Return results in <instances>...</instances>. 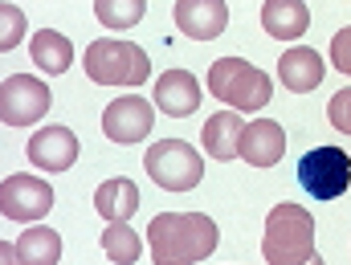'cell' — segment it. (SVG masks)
<instances>
[{
	"instance_id": "obj_4",
	"label": "cell",
	"mask_w": 351,
	"mask_h": 265,
	"mask_svg": "<svg viewBox=\"0 0 351 265\" xmlns=\"http://www.w3.org/2000/svg\"><path fill=\"white\" fill-rule=\"evenodd\" d=\"M208 90L217 102H229L233 110H262L269 106V78L245 58H221L208 66Z\"/></svg>"
},
{
	"instance_id": "obj_7",
	"label": "cell",
	"mask_w": 351,
	"mask_h": 265,
	"mask_svg": "<svg viewBox=\"0 0 351 265\" xmlns=\"http://www.w3.org/2000/svg\"><path fill=\"white\" fill-rule=\"evenodd\" d=\"M49 102H53V94H49V86H45L41 78H33V74H12V78H4V86H0V118H4L8 127H33V123L49 110Z\"/></svg>"
},
{
	"instance_id": "obj_24",
	"label": "cell",
	"mask_w": 351,
	"mask_h": 265,
	"mask_svg": "<svg viewBox=\"0 0 351 265\" xmlns=\"http://www.w3.org/2000/svg\"><path fill=\"white\" fill-rule=\"evenodd\" d=\"M331 62H335V70H339V74H348V78H351V25H348V29H339V33L331 37Z\"/></svg>"
},
{
	"instance_id": "obj_3",
	"label": "cell",
	"mask_w": 351,
	"mask_h": 265,
	"mask_svg": "<svg viewBox=\"0 0 351 265\" xmlns=\"http://www.w3.org/2000/svg\"><path fill=\"white\" fill-rule=\"evenodd\" d=\"M86 78L98 86H143L152 78V62L135 41L102 37L86 49Z\"/></svg>"
},
{
	"instance_id": "obj_19",
	"label": "cell",
	"mask_w": 351,
	"mask_h": 265,
	"mask_svg": "<svg viewBox=\"0 0 351 265\" xmlns=\"http://www.w3.org/2000/svg\"><path fill=\"white\" fill-rule=\"evenodd\" d=\"M16 249H21V265H58L62 262V233L58 229H25L16 237Z\"/></svg>"
},
{
	"instance_id": "obj_26",
	"label": "cell",
	"mask_w": 351,
	"mask_h": 265,
	"mask_svg": "<svg viewBox=\"0 0 351 265\" xmlns=\"http://www.w3.org/2000/svg\"><path fill=\"white\" fill-rule=\"evenodd\" d=\"M306 265H327V262H323V257H319V253H315V257H311V262H306Z\"/></svg>"
},
{
	"instance_id": "obj_13",
	"label": "cell",
	"mask_w": 351,
	"mask_h": 265,
	"mask_svg": "<svg viewBox=\"0 0 351 265\" xmlns=\"http://www.w3.org/2000/svg\"><path fill=\"white\" fill-rule=\"evenodd\" d=\"M278 78H282V86L294 90V94H311V90L323 86L327 66H323L319 49H311V45H294V49L282 53V62H278Z\"/></svg>"
},
{
	"instance_id": "obj_8",
	"label": "cell",
	"mask_w": 351,
	"mask_h": 265,
	"mask_svg": "<svg viewBox=\"0 0 351 265\" xmlns=\"http://www.w3.org/2000/svg\"><path fill=\"white\" fill-rule=\"evenodd\" d=\"M152 127H156V106L139 94H123V98L106 102V110H102V131L114 143H139L152 135Z\"/></svg>"
},
{
	"instance_id": "obj_20",
	"label": "cell",
	"mask_w": 351,
	"mask_h": 265,
	"mask_svg": "<svg viewBox=\"0 0 351 265\" xmlns=\"http://www.w3.org/2000/svg\"><path fill=\"white\" fill-rule=\"evenodd\" d=\"M102 253L114 265H135L139 253H143V241H139V233H135L127 220H123V225H106V233H102Z\"/></svg>"
},
{
	"instance_id": "obj_12",
	"label": "cell",
	"mask_w": 351,
	"mask_h": 265,
	"mask_svg": "<svg viewBox=\"0 0 351 265\" xmlns=\"http://www.w3.org/2000/svg\"><path fill=\"white\" fill-rule=\"evenodd\" d=\"M282 155H286V131L274 118L245 123V131H241V160L250 168H274V164H282Z\"/></svg>"
},
{
	"instance_id": "obj_22",
	"label": "cell",
	"mask_w": 351,
	"mask_h": 265,
	"mask_svg": "<svg viewBox=\"0 0 351 265\" xmlns=\"http://www.w3.org/2000/svg\"><path fill=\"white\" fill-rule=\"evenodd\" d=\"M0 49H16L25 41V8L21 4H0Z\"/></svg>"
},
{
	"instance_id": "obj_11",
	"label": "cell",
	"mask_w": 351,
	"mask_h": 265,
	"mask_svg": "<svg viewBox=\"0 0 351 265\" xmlns=\"http://www.w3.org/2000/svg\"><path fill=\"white\" fill-rule=\"evenodd\" d=\"M172 16H176V25H180L184 37H192V41H213V37H221L225 25H229V4H225V0H180L172 8Z\"/></svg>"
},
{
	"instance_id": "obj_14",
	"label": "cell",
	"mask_w": 351,
	"mask_h": 265,
	"mask_svg": "<svg viewBox=\"0 0 351 265\" xmlns=\"http://www.w3.org/2000/svg\"><path fill=\"white\" fill-rule=\"evenodd\" d=\"M196 106H200V82L188 70L160 74V82H156V110H164L172 118H188V114H196Z\"/></svg>"
},
{
	"instance_id": "obj_23",
	"label": "cell",
	"mask_w": 351,
	"mask_h": 265,
	"mask_svg": "<svg viewBox=\"0 0 351 265\" xmlns=\"http://www.w3.org/2000/svg\"><path fill=\"white\" fill-rule=\"evenodd\" d=\"M327 118H331L335 131L351 135V86L339 90V94H331V102H327Z\"/></svg>"
},
{
	"instance_id": "obj_1",
	"label": "cell",
	"mask_w": 351,
	"mask_h": 265,
	"mask_svg": "<svg viewBox=\"0 0 351 265\" xmlns=\"http://www.w3.org/2000/svg\"><path fill=\"white\" fill-rule=\"evenodd\" d=\"M147 245L156 265H200L217 249V220L204 212H156Z\"/></svg>"
},
{
	"instance_id": "obj_21",
	"label": "cell",
	"mask_w": 351,
	"mask_h": 265,
	"mask_svg": "<svg viewBox=\"0 0 351 265\" xmlns=\"http://www.w3.org/2000/svg\"><path fill=\"white\" fill-rule=\"evenodd\" d=\"M94 16L106 25V29H131L147 16V4L143 0H98L94 4Z\"/></svg>"
},
{
	"instance_id": "obj_16",
	"label": "cell",
	"mask_w": 351,
	"mask_h": 265,
	"mask_svg": "<svg viewBox=\"0 0 351 265\" xmlns=\"http://www.w3.org/2000/svg\"><path fill=\"white\" fill-rule=\"evenodd\" d=\"M241 131H245V123H241V114L237 110H221V114H213L208 123H204V135H200V143H204V151L213 155V160H237L241 155Z\"/></svg>"
},
{
	"instance_id": "obj_15",
	"label": "cell",
	"mask_w": 351,
	"mask_h": 265,
	"mask_svg": "<svg viewBox=\"0 0 351 265\" xmlns=\"http://www.w3.org/2000/svg\"><path fill=\"white\" fill-rule=\"evenodd\" d=\"M94 212L106 216L110 225L131 220V216L139 212V188H135V179L114 176V179H106V184H98V192H94Z\"/></svg>"
},
{
	"instance_id": "obj_5",
	"label": "cell",
	"mask_w": 351,
	"mask_h": 265,
	"mask_svg": "<svg viewBox=\"0 0 351 265\" xmlns=\"http://www.w3.org/2000/svg\"><path fill=\"white\" fill-rule=\"evenodd\" d=\"M143 168L147 176L156 179L164 192H188L204 179V160L196 147H188L184 139H160L147 147L143 155Z\"/></svg>"
},
{
	"instance_id": "obj_2",
	"label": "cell",
	"mask_w": 351,
	"mask_h": 265,
	"mask_svg": "<svg viewBox=\"0 0 351 265\" xmlns=\"http://www.w3.org/2000/svg\"><path fill=\"white\" fill-rule=\"evenodd\" d=\"M262 257L269 265H306L315 257V216L302 204H274L265 216Z\"/></svg>"
},
{
	"instance_id": "obj_25",
	"label": "cell",
	"mask_w": 351,
	"mask_h": 265,
	"mask_svg": "<svg viewBox=\"0 0 351 265\" xmlns=\"http://www.w3.org/2000/svg\"><path fill=\"white\" fill-rule=\"evenodd\" d=\"M0 265H21V249H16V241H0Z\"/></svg>"
},
{
	"instance_id": "obj_6",
	"label": "cell",
	"mask_w": 351,
	"mask_h": 265,
	"mask_svg": "<svg viewBox=\"0 0 351 265\" xmlns=\"http://www.w3.org/2000/svg\"><path fill=\"white\" fill-rule=\"evenodd\" d=\"M298 184L315 200H339L351 188V155L343 147H315L298 160Z\"/></svg>"
},
{
	"instance_id": "obj_18",
	"label": "cell",
	"mask_w": 351,
	"mask_h": 265,
	"mask_svg": "<svg viewBox=\"0 0 351 265\" xmlns=\"http://www.w3.org/2000/svg\"><path fill=\"white\" fill-rule=\"evenodd\" d=\"M29 53H33L37 70L53 74V78H62V74L70 70V62H74V45H70V37L58 33V29H41V33H33V37H29Z\"/></svg>"
},
{
	"instance_id": "obj_17",
	"label": "cell",
	"mask_w": 351,
	"mask_h": 265,
	"mask_svg": "<svg viewBox=\"0 0 351 265\" xmlns=\"http://www.w3.org/2000/svg\"><path fill=\"white\" fill-rule=\"evenodd\" d=\"M306 25H311V8L302 0H265L262 4V29L278 41L302 37Z\"/></svg>"
},
{
	"instance_id": "obj_9",
	"label": "cell",
	"mask_w": 351,
	"mask_h": 265,
	"mask_svg": "<svg viewBox=\"0 0 351 265\" xmlns=\"http://www.w3.org/2000/svg\"><path fill=\"white\" fill-rule=\"evenodd\" d=\"M49 208H53V188L45 179L25 176V172L4 179V188H0V212H4V220L29 225V220H41Z\"/></svg>"
},
{
	"instance_id": "obj_10",
	"label": "cell",
	"mask_w": 351,
	"mask_h": 265,
	"mask_svg": "<svg viewBox=\"0 0 351 265\" xmlns=\"http://www.w3.org/2000/svg\"><path fill=\"white\" fill-rule=\"evenodd\" d=\"M78 135L70 127H41L37 135H29V164L45 168V172H70L78 164Z\"/></svg>"
}]
</instances>
